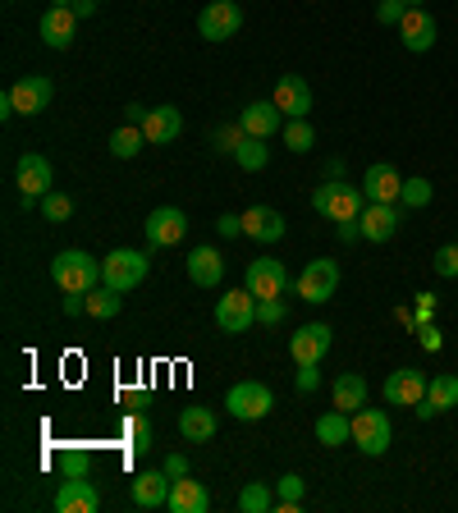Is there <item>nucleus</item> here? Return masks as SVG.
<instances>
[{"label": "nucleus", "instance_id": "5", "mask_svg": "<svg viewBox=\"0 0 458 513\" xmlns=\"http://www.w3.org/2000/svg\"><path fill=\"white\" fill-rule=\"evenodd\" d=\"M252 321H257V294H252L248 284L216 298V326L225 330V335H243Z\"/></svg>", "mask_w": 458, "mask_h": 513}, {"label": "nucleus", "instance_id": "12", "mask_svg": "<svg viewBox=\"0 0 458 513\" xmlns=\"http://www.w3.org/2000/svg\"><path fill=\"white\" fill-rule=\"evenodd\" d=\"M275 106L284 110V120H307V110H312V83L303 74H284L275 83Z\"/></svg>", "mask_w": 458, "mask_h": 513}, {"label": "nucleus", "instance_id": "25", "mask_svg": "<svg viewBox=\"0 0 458 513\" xmlns=\"http://www.w3.org/2000/svg\"><path fill=\"white\" fill-rule=\"evenodd\" d=\"M188 280L202 284V289H216L225 280V257L216 248H193L188 252Z\"/></svg>", "mask_w": 458, "mask_h": 513}, {"label": "nucleus", "instance_id": "13", "mask_svg": "<svg viewBox=\"0 0 458 513\" xmlns=\"http://www.w3.org/2000/svg\"><path fill=\"white\" fill-rule=\"evenodd\" d=\"M248 289L257 298H284V289H289V271H284V262H275V257H257V262H248Z\"/></svg>", "mask_w": 458, "mask_h": 513}, {"label": "nucleus", "instance_id": "31", "mask_svg": "<svg viewBox=\"0 0 458 513\" xmlns=\"http://www.w3.org/2000/svg\"><path fill=\"white\" fill-rule=\"evenodd\" d=\"M120 307H124V294L120 289H110V284H97V289L88 294V317H97V321L120 317Z\"/></svg>", "mask_w": 458, "mask_h": 513}, {"label": "nucleus", "instance_id": "33", "mask_svg": "<svg viewBox=\"0 0 458 513\" xmlns=\"http://www.w3.org/2000/svg\"><path fill=\"white\" fill-rule=\"evenodd\" d=\"M234 161L243 165V170H266V161H271V147H266V138H243L239 152H234Z\"/></svg>", "mask_w": 458, "mask_h": 513}, {"label": "nucleus", "instance_id": "18", "mask_svg": "<svg viewBox=\"0 0 458 513\" xmlns=\"http://www.w3.org/2000/svg\"><path fill=\"white\" fill-rule=\"evenodd\" d=\"M74 33H78L74 5H51V10L42 14V42L51 46V51H65V46H74Z\"/></svg>", "mask_w": 458, "mask_h": 513}, {"label": "nucleus", "instance_id": "21", "mask_svg": "<svg viewBox=\"0 0 458 513\" xmlns=\"http://www.w3.org/2000/svg\"><path fill=\"white\" fill-rule=\"evenodd\" d=\"M55 509L60 513H97L101 509V495L88 477H65V486L55 491Z\"/></svg>", "mask_w": 458, "mask_h": 513}, {"label": "nucleus", "instance_id": "19", "mask_svg": "<svg viewBox=\"0 0 458 513\" xmlns=\"http://www.w3.org/2000/svg\"><path fill=\"white\" fill-rule=\"evenodd\" d=\"M362 193H367V202H399L404 175H399L394 165L376 161V165H367V175H362Z\"/></svg>", "mask_w": 458, "mask_h": 513}, {"label": "nucleus", "instance_id": "26", "mask_svg": "<svg viewBox=\"0 0 458 513\" xmlns=\"http://www.w3.org/2000/svg\"><path fill=\"white\" fill-rule=\"evenodd\" d=\"M170 500V472H138L133 477V504L138 509H161Z\"/></svg>", "mask_w": 458, "mask_h": 513}, {"label": "nucleus", "instance_id": "32", "mask_svg": "<svg viewBox=\"0 0 458 513\" xmlns=\"http://www.w3.org/2000/svg\"><path fill=\"white\" fill-rule=\"evenodd\" d=\"M142 147H147V133L138 124H124V129L110 133V156H120V161H133Z\"/></svg>", "mask_w": 458, "mask_h": 513}, {"label": "nucleus", "instance_id": "1", "mask_svg": "<svg viewBox=\"0 0 458 513\" xmlns=\"http://www.w3.org/2000/svg\"><path fill=\"white\" fill-rule=\"evenodd\" d=\"M51 280L60 284L65 294H92V289L101 284V262L88 257L83 248H65L51 262Z\"/></svg>", "mask_w": 458, "mask_h": 513}, {"label": "nucleus", "instance_id": "47", "mask_svg": "<svg viewBox=\"0 0 458 513\" xmlns=\"http://www.w3.org/2000/svg\"><path fill=\"white\" fill-rule=\"evenodd\" d=\"M436 294H417V307H413V312H417V326H426V321H431V317H436Z\"/></svg>", "mask_w": 458, "mask_h": 513}, {"label": "nucleus", "instance_id": "2", "mask_svg": "<svg viewBox=\"0 0 458 513\" xmlns=\"http://www.w3.org/2000/svg\"><path fill=\"white\" fill-rule=\"evenodd\" d=\"M390 440H394V422L385 408L362 404L358 413H353V445H358L367 459H381L385 449H390Z\"/></svg>", "mask_w": 458, "mask_h": 513}, {"label": "nucleus", "instance_id": "27", "mask_svg": "<svg viewBox=\"0 0 458 513\" xmlns=\"http://www.w3.org/2000/svg\"><path fill=\"white\" fill-rule=\"evenodd\" d=\"M142 133H147V142H175L184 133V115L175 106H152L142 120Z\"/></svg>", "mask_w": 458, "mask_h": 513}, {"label": "nucleus", "instance_id": "15", "mask_svg": "<svg viewBox=\"0 0 458 513\" xmlns=\"http://www.w3.org/2000/svg\"><path fill=\"white\" fill-rule=\"evenodd\" d=\"M330 344H335V335H330V326H321V321H312V326L289 335V353H294L298 367H303V362H321L330 353Z\"/></svg>", "mask_w": 458, "mask_h": 513}, {"label": "nucleus", "instance_id": "4", "mask_svg": "<svg viewBox=\"0 0 458 513\" xmlns=\"http://www.w3.org/2000/svg\"><path fill=\"white\" fill-rule=\"evenodd\" d=\"M271 408H275V394L262 381H239V385H229V394H225V413L239 417V422H262Z\"/></svg>", "mask_w": 458, "mask_h": 513}, {"label": "nucleus", "instance_id": "56", "mask_svg": "<svg viewBox=\"0 0 458 513\" xmlns=\"http://www.w3.org/2000/svg\"><path fill=\"white\" fill-rule=\"evenodd\" d=\"M55 5H74V0H55Z\"/></svg>", "mask_w": 458, "mask_h": 513}, {"label": "nucleus", "instance_id": "22", "mask_svg": "<svg viewBox=\"0 0 458 513\" xmlns=\"http://www.w3.org/2000/svg\"><path fill=\"white\" fill-rule=\"evenodd\" d=\"M239 124L248 138H275V133L284 129V110L275 106V101H252V106L239 115Z\"/></svg>", "mask_w": 458, "mask_h": 513}, {"label": "nucleus", "instance_id": "17", "mask_svg": "<svg viewBox=\"0 0 458 513\" xmlns=\"http://www.w3.org/2000/svg\"><path fill=\"white\" fill-rule=\"evenodd\" d=\"M454 404H458V376L454 372H440V376H431V381H426V399L413 408V413L431 422V417L449 413Z\"/></svg>", "mask_w": 458, "mask_h": 513}, {"label": "nucleus", "instance_id": "20", "mask_svg": "<svg viewBox=\"0 0 458 513\" xmlns=\"http://www.w3.org/2000/svg\"><path fill=\"white\" fill-rule=\"evenodd\" d=\"M284 230H289V220H284L275 207H248L243 211V234H248L252 243H280Z\"/></svg>", "mask_w": 458, "mask_h": 513}, {"label": "nucleus", "instance_id": "29", "mask_svg": "<svg viewBox=\"0 0 458 513\" xmlns=\"http://www.w3.org/2000/svg\"><path fill=\"white\" fill-rule=\"evenodd\" d=\"M362 207H367V193H362V184H330V207L326 216L330 220H358Z\"/></svg>", "mask_w": 458, "mask_h": 513}, {"label": "nucleus", "instance_id": "16", "mask_svg": "<svg viewBox=\"0 0 458 513\" xmlns=\"http://www.w3.org/2000/svg\"><path fill=\"white\" fill-rule=\"evenodd\" d=\"M399 42H404L413 55H422V51L436 46V19H431L426 5H413V10L404 14V23H399Z\"/></svg>", "mask_w": 458, "mask_h": 513}, {"label": "nucleus", "instance_id": "40", "mask_svg": "<svg viewBox=\"0 0 458 513\" xmlns=\"http://www.w3.org/2000/svg\"><path fill=\"white\" fill-rule=\"evenodd\" d=\"M124 431H129V449H138V454H147V449H152V426H147V417H129V426H124Z\"/></svg>", "mask_w": 458, "mask_h": 513}, {"label": "nucleus", "instance_id": "52", "mask_svg": "<svg viewBox=\"0 0 458 513\" xmlns=\"http://www.w3.org/2000/svg\"><path fill=\"white\" fill-rule=\"evenodd\" d=\"M142 120H147V106H138V101H133V106H124V124H138V129H142Z\"/></svg>", "mask_w": 458, "mask_h": 513}, {"label": "nucleus", "instance_id": "42", "mask_svg": "<svg viewBox=\"0 0 458 513\" xmlns=\"http://www.w3.org/2000/svg\"><path fill=\"white\" fill-rule=\"evenodd\" d=\"M248 138V133H243V124H225V129H216V138H211V147H216V152H239V142Z\"/></svg>", "mask_w": 458, "mask_h": 513}, {"label": "nucleus", "instance_id": "34", "mask_svg": "<svg viewBox=\"0 0 458 513\" xmlns=\"http://www.w3.org/2000/svg\"><path fill=\"white\" fill-rule=\"evenodd\" d=\"M284 147H289V152H312V147H317V129H312V124L307 120H284Z\"/></svg>", "mask_w": 458, "mask_h": 513}, {"label": "nucleus", "instance_id": "44", "mask_svg": "<svg viewBox=\"0 0 458 513\" xmlns=\"http://www.w3.org/2000/svg\"><path fill=\"white\" fill-rule=\"evenodd\" d=\"M60 472H65V477H88V454H83V449H65V454H60Z\"/></svg>", "mask_w": 458, "mask_h": 513}, {"label": "nucleus", "instance_id": "28", "mask_svg": "<svg viewBox=\"0 0 458 513\" xmlns=\"http://www.w3.org/2000/svg\"><path fill=\"white\" fill-rule=\"evenodd\" d=\"M317 440H321L326 449L349 445V440H353V413H344V408L330 404V413L317 417Z\"/></svg>", "mask_w": 458, "mask_h": 513}, {"label": "nucleus", "instance_id": "38", "mask_svg": "<svg viewBox=\"0 0 458 513\" xmlns=\"http://www.w3.org/2000/svg\"><path fill=\"white\" fill-rule=\"evenodd\" d=\"M257 321L262 326H284L289 321V303L284 298H257Z\"/></svg>", "mask_w": 458, "mask_h": 513}, {"label": "nucleus", "instance_id": "14", "mask_svg": "<svg viewBox=\"0 0 458 513\" xmlns=\"http://www.w3.org/2000/svg\"><path fill=\"white\" fill-rule=\"evenodd\" d=\"M10 97H14V110H19V115H42L55 97V83L46 74H28L10 88Z\"/></svg>", "mask_w": 458, "mask_h": 513}, {"label": "nucleus", "instance_id": "36", "mask_svg": "<svg viewBox=\"0 0 458 513\" xmlns=\"http://www.w3.org/2000/svg\"><path fill=\"white\" fill-rule=\"evenodd\" d=\"M271 500H275V491L271 486H262V481H248L239 491V509L243 513H271Z\"/></svg>", "mask_w": 458, "mask_h": 513}, {"label": "nucleus", "instance_id": "30", "mask_svg": "<svg viewBox=\"0 0 458 513\" xmlns=\"http://www.w3.org/2000/svg\"><path fill=\"white\" fill-rule=\"evenodd\" d=\"M330 404L344 408V413H358V408L367 404V381H362L358 372H339L335 385H330Z\"/></svg>", "mask_w": 458, "mask_h": 513}, {"label": "nucleus", "instance_id": "11", "mask_svg": "<svg viewBox=\"0 0 458 513\" xmlns=\"http://www.w3.org/2000/svg\"><path fill=\"white\" fill-rule=\"evenodd\" d=\"M422 399H426V372H417V367H399V372L385 376V404L417 408Z\"/></svg>", "mask_w": 458, "mask_h": 513}, {"label": "nucleus", "instance_id": "23", "mask_svg": "<svg viewBox=\"0 0 458 513\" xmlns=\"http://www.w3.org/2000/svg\"><path fill=\"white\" fill-rule=\"evenodd\" d=\"M165 509L170 513H207L211 509V491L202 486V481H193V477H175Z\"/></svg>", "mask_w": 458, "mask_h": 513}, {"label": "nucleus", "instance_id": "48", "mask_svg": "<svg viewBox=\"0 0 458 513\" xmlns=\"http://www.w3.org/2000/svg\"><path fill=\"white\" fill-rule=\"evenodd\" d=\"M216 234H220V239H239V234H243V216H220L216 220Z\"/></svg>", "mask_w": 458, "mask_h": 513}, {"label": "nucleus", "instance_id": "6", "mask_svg": "<svg viewBox=\"0 0 458 513\" xmlns=\"http://www.w3.org/2000/svg\"><path fill=\"white\" fill-rule=\"evenodd\" d=\"M239 28H243L239 0H211L207 10L197 14V33L207 37V42H229V37H239Z\"/></svg>", "mask_w": 458, "mask_h": 513}, {"label": "nucleus", "instance_id": "54", "mask_svg": "<svg viewBox=\"0 0 458 513\" xmlns=\"http://www.w3.org/2000/svg\"><path fill=\"white\" fill-rule=\"evenodd\" d=\"M74 14H78V19H88V14H97V0H74Z\"/></svg>", "mask_w": 458, "mask_h": 513}, {"label": "nucleus", "instance_id": "41", "mask_svg": "<svg viewBox=\"0 0 458 513\" xmlns=\"http://www.w3.org/2000/svg\"><path fill=\"white\" fill-rule=\"evenodd\" d=\"M408 10H413L408 0H381V5H376V23H385V28H399Z\"/></svg>", "mask_w": 458, "mask_h": 513}, {"label": "nucleus", "instance_id": "49", "mask_svg": "<svg viewBox=\"0 0 458 513\" xmlns=\"http://www.w3.org/2000/svg\"><path fill=\"white\" fill-rule=\"evenodd\" d=\"M88 312V294H65V317H83Z\"/></svg>", "mask_w": 458, "mask_h": 513}, {"label": "nucleus", "instance_id": "3", "mask_svg": "<svg viewBox=\"0 0 458 513\" xmlns=\"http://www.w3.org/2000/svg\"><path fill=\"white\" fill-rule=\"evenodd\" d=\"M147 271H152L147 252H138V248H115L106 262H101V284H110V289L129 294V289H138V284L147 280Z\"/></svg>", "mask_w": 458, "mask_h": 513}, {"label": "nucleus", "instance_id": "10", "mask_svg": "<svg viewBox=\"0 0 458 513\" xmlns=\"http://www.w3.org/2000/svg\"><path fill=\"white\" fill-rule=\"evenodd\" d=\"M14 179H19V193L23 202L33 207V202H42L46 193H51V161L37 152H23L19 165H14Z\"/></svg>", "mask_w": 458, "mask_h": 513}, {"label": "nucleus", "instance_id": "57", "mask_svg": "<svg viewBox=\"0 0 458 513\" xmlns=\"http://www.w3.org/2000/svg\"><path fill=\"white\" fill-rule=\"evenodd\" d=\"M408 5H426V0H408Z\"/></svg>", "mask_w": 458, "mask_h": 513}, {"label": "nucleus", "instance_id": "9", "mask_svg": "<svg viewBox=\"0 0 458 513\" xmlns=\"http://www.w3.org/2000/svg\"><path fill=\"white\" fill-rule=\"evenodd\" d=\"M142 234H147L152 248H175V243H184V234H188V216L179 207H156L152 216L142 220Z\"/></svg>", "mask_w": 458, "mask_h": 513}, {"label": "nucleus", "instance_id": "45", "mask_svg": "<svg viewBox=\"0 0 458 513\" xmlns=\"http://www.w3.org/2000/svg\"><path fill=\"white\" fill-rule=\"evenodd\" d=\"M294 385H298V394H312L321 385V362H303L298 367V376H294Z\"/></svg>", "mask_w": 458, "mask_h": 513}, {"label": "nucleus", "instance_id": "50", "mask_svg": "<svg viewBox=\"0 0 458 513\" xmlns=\"http://www.w3.org/2000/svg\"><path fill=\"white\" fill-rule=\"evenodd\" d=\"M335 225H339V243L362 239V225H358V220H335Z\"/></svg>", "mask_w": 458, "mask_h": 513}, {"label": "nucleus", "instance_id": "37", "mask_svg": "<svg viewBox=\"0 0 458 513\" xmlns=\"http://www.w3.org/2000/svg\"><path fill=\"white\" fill-rule=\"evenodd\" d=\"M42 216L55 220V225H65V220L74 216V197H69V193H55V188H51V193L42 197Z\"/></svg>", "mask_w": 458, "mask_h": 513}, {"label": "nucleus", "instance_id": "35", "mask_svg": "<svg viewBox=\"0 0 458 513\" xmlns=\"http://www.w3.org/2000/svg\"><path fill=\"white\" fill-rule=\"evenodd\" d=\"M303 495H307V486H303V477H294V472H284V477L275 481V500H280L284 513H298Z\"/></svg>", "mask_w": 458, "mask_h": 513}, {"label": "nucleus", "instance_id": "53", "mask_svg": "<svg viewBox=\"0 0 458 513\" xmlns=\"http://www.w3.org/2000/svg\"><path fill=\"white\" fill-rule=\"evenodd\" d=\"M326 207H330V184H321L317 193H312V211H321V216H326Z\"/></svg>", "mask_w": 458, "mask_h": 513}, {"label": "nucleus", "instance_id": "7", "mask_svg": "<svg viewBox=\"0 0 458 513\" xmlns=\"http://www.w3.org/2000/svg\"><path fill=\"white\" fill-rule=\"evenodd\" d=\"M294 289H298V298H303V303H330V298H335V289H339V266L330 262V257L307 262L303 275L294 280Z\"/></svg>", "mask_w": 458, "mask_h": 513}, {"label": "nucleus", "instance_id": "46", "mask_svg": "<svg viewBox=\"0 0 458 513\" xmlns=\"http://www.w3.org/2000/svg\"><path fill=\"white\" fill-rule=\"evenodd\" d=\"M417 344H422L426 353H440V349H445V335H440V330L426 321V326H417Z\"/></svg>", "mask_w": 458, "mask_h": 513}, {"label": "nucleus", "instance_id": "24", "mask_svg": "<svg viewBox=\"0 0 458 513\" xmlns=\"http://www.w3.org/2000/svg\"><path fill=\"white\" fill-rule=\"evenodd\" d=\"M216 426H220V417L211 413L207 404H188L184 413H179V436L193 440V445H211V440H216Z\"/></svg>", "mask_w": 458, "mask_h": 513}, {"label": "nucleus", "instance_id": "51", "mask_svg": "<svg viewBox=\"0 0 458 513\" xmlns=\"http://www.w3.org/2000/svg\"><path fill=\"white\" fill-rule=\"evenodd\" d=\"M165 472H170V477H188V459L184 454H170V459H165Z\"/></svg>", "mask_w": 458, "mask_h": 513}, {"label": "nucleus", "instance_id": "8", "mask_svg": "<svg viewBox=\"0 0 458 513\" xmlns=\"http://www.w3.org/2000/svg\"><path fill=\"white\" fill-rule=\"evenodd\" d=\"M358 225L367 243H390L399 234V225H404V211H399V202H367Z\"/></svg>", "mask_w": 458, "mask_h": 513}, {"label": "nucleus", "instance_id": "43", "mask_svg": "<svg viewBox=\"0 0 458 513\" xmlns=\"http://www.w3.org/2000/svg\"><path fill=\"white\" fill-rule=\"evenodd\" d=\"M436 275H445V280H458V243H445V248H436Z\"/></svg>", "mask_w": 458, "mask_h": 513}, {"label": "nucleus", "instance_id": "39", "mask_svg": "<svg viewBox=\"0 0 458 513\" xmlns=\"http://www.w3.org/2000/svg\"><path fill=\"white\" fill-rule=\"evenodd\" d=\"M426 202H431V179H404L399 207H426Z\"/></svg>", "mask_w": 458, "mask_h": 513}, {"label": "nucleus", "instance_id": "55", "mask_svg": "<svg viewBox=\"0 0 458 513\" xmlns=\"http://www.w3.org/2000/svg\"><path fill=\"white\" fill-rule=\"evenodd\" d=\"M394 317L404 321V326H408V330H417V312H413V307H399V312H394Z\"/></svg>", "mask_w": 458, "mask_h": 513}]
</instances>
